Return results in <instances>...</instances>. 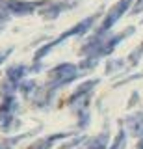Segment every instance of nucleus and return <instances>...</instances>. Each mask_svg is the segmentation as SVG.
<instances>
[{
    "mask_svg": "<svg viewBox=\"0 0 143 149\" xmlns=\"http://www.w3.org/2000/svg\"><path fill=\"white\" fill-rule=\"evenodd\" d=\"M8 19V9H4V8H0V22H4Z\"/></svg>",
    "mask_w": 143,
    "mask_h": 149,
    "instance_id": "dca6fc26",
    "label": "nucleus"
},
{
    "mask_svg": "<svg viewBox=\"0 0 143 149\" xmlns=\"http://www.w3.org/2000/svg\"><path fill=\"white\" fill-rule=\"evenodd\" d=\"M65 134H54V136H48L47 140H37V142H34L28 149H48L52 146L54 142H58V140H61Z\"/></svg>",
    "mask_w": 143,
    "mask_h": 149,
    "instance_id": "6e6552de",
    "label": "nucleus"
},
{
    "mask_svg": "<svg viewBox=\"0 0 143 149\" xmlns=\"http://www.w3.org/2000/svg\"><path fill=\"white\" fill-rule=\"evenodd\" d=\"M106 142H108V132H102L97 140L89 143V147L87 149H106Z\"/></svg>",
    "mask_w": 143,
    "mask_h": 149,
    "instance_id": "9b49d317",
    "label": "nucleus"
},
{
    "mask_svg": "<svg viewBox=\"0 0 143 149\" xmlns=\"http://www.w3.org/2000/svg\"><path fill=\"white\" fill-rule=\"evenodd\" d=\"M0 149H10V147H8L6 143H0Z\"/></svg>",
    "mask_w": 143,
    "mask_h": 149,
    "instance_id": "a211bd4d",
    "label": "nucleus"
},
{
    "mask_svg": "<svg viewBox=\"0 0 143 149\" xmlns=\"http://www.w3.org/2000/svg\"><path fill=\"white\" fill-rule=\"evenodd\" d=\"M97 84H99V80H87V82L82 84V86H78V88H76V91L71 95L69 102H71V104H76V101H78V99H82V97H86L87 93H89V91L97 86Z\"/></svg>",
    "mask_w": 143,
    "mask_h": 149,
    "instance_id": "0eeeda50",
    "label": "nucleus"
},
{
    "mask_svg": "<svg viewBox=\"0 0 143 149\" xmlns=\"http://www.w3.org/2000/svg\"><path fill=\"white\" fill-rule=\"evenodd\" d=\"M76 65L73 63H61L58 67H54L50 71V82H48V88H59L63 84H69L71 80L76 78Z\"/></svg>",
    "mask_w": 143,
    "mask_h": 149,
    "instance_id": "f03ea898",
    "label": "nucleus"
},
{
    "mask_svg": "<svg viewBox=\"0 0 143 149\" xmlns=\"http://www.w3.org/2000/svg\"><path fill=\"white\" fill-rule=\"evenodd\" d=\"M93 21H95V17H87L86 21L78 22V24H76V26H73L71 30L63 32V34L59 36L58 39H54V41H50V43H47L45 47H41V49L37 50V52H35V56H34V58H35V60H41L43 56H47V54H48V52H50V50H52L56 45L63 43V41H65L67 37H73V36H78V34H84V32H87V30H89V26L93 24Z\"/></svg>",
    "mask_w": 143,
    "mask_h": 149,
    "instance_id": "f257e3e1",
    "label": "nucleus"
},
{
    "mask_svg": "<svg viewBox=\"0 0 143 149\" xmlns=\"http://www.w3.org/2000/svg\"><path fill=\"white\" fill-rule=\"evenodd\" d=\"M26 74V67L24 65H13V67H10L8 69V78H10L11 82H19L22 77Z\"/></svg>",
    "mask_w": 143,
    "mask_h": 149,
    "instance_id": "1a4fd4ad",
    "label": "nucleus"
},
{
    "mask_svg": "<svg viewBox=\"0 0 143 149\" xmlns=\"http://www.w3.org/2000/svg\"><path fill=\"white\" fill-rule=\"evenodd\" d=\"M63 8H65V4H56V6H50L47 9H41V15L45 19H54V17H58V13L61 11Z\"/></svg>",
    "mask_w": 143,
    "mask_h": 149,
    "instance_id": "9d476101",
    "label": "nucleus"
},
{
    "mask_svg": "<svg viewBox=\"0 0 143 149\" xmlns=\"http://www.w3.org/2000/svg\"><path fill=\"white\" fill-rule=\"evenodd\" d=\"M124 143H126V134H124V130H119V134L113 140V146L110 149H124Z\"/></svg>",
    "mask_w": 143,
    "mask_h": 149,
    "instance_id": "f8f14e48",
    "label": "nucleus"
},
{
    "mask_svg": "<svg viewBox=\"0 0 143 149\" xmlns=\"http://www.w3.org/2000/svg\"><path fill=\"white\" fill-rule=\"evenodd\" d=\"M126 125H128V132H130L134 138L143 136V114L141 112H136V114L128 116Z\"/></svg>",
    "mask_w": 143,
    "mask_h": 149,
    "instance_id": "423d86ee",
    "label": "nucleus"
},
{
    "mask_svg": "<svg viewBox=\"0 0 143 149\" xmlns=\"http://www.w3.org/2000/svg\"><path fill=\"white\" fill-rule=\"evenodd\" d=\"M121 65H123V62H121V60H117V62H110V63H108V69H106V71H108V73H112L113 69L121 67Z\"/></svg>",
    "mask_w": 143,
    "mask_h": 149,
    "instance_id": "4468645a",
    "label": "nucleus"
},
{
    "mask_svg": "<svg viewBox=\"0 0 143 149\" xmlns=\"http://www.w3.org/2000/svg\"><path fill=\"white\" fill-rule=\"evenodd\" d=\"M11 54V49H6V50H0V63L4 62V60L8 58V56Z\"/></svg>",
    "mask_w": 143,
    "mask_h": 149,
    "instance_id": "2eb2a0df",
    "label": "nucleus"
},
{
    "mask_svg": "<svg viewBox=\"0 0 143 149\" xmlns=\"http://www.w3.org/2000/svg\"><path fill=\"white\" fill-rule=\"evenodd\" d=\"M140 149H143V140H141V143H140Z\"/></svg>",
    "mask_w": 143,
    "mask_h": 149,
    "instance_id": "6ab92c4d",
    "label": "nucleus"
},
{
    "mask_svg": "<svg viewBox=\"0 0 143 149\" xmlns=\"http://www.w3.org/2000/svg\"><path fill=\"white\" fill-rule=\"evenodd\" d=\"M45 2H21V0H6V9L13 15H30Z\"/></svg>",
    "mask_w": 143,
    "mask_h": 149,
    "instance_id": "39448f33",
    "label": "nucleus"
},
{
    "mask_svg": "<svg viewBox=\"0 0 143 149\" xmlns=\"http://www.w3.org/2000/svg\"><path fill=\"white\" fill-rule=\"evenodd\" d=\"M141 9H143V0H137V4H136V8H134V9H132V11H134V13H140V11H141Z\"/></svg>",
    "mask_w": 143,
    "mask_h": 149,
    "instance_id": "f3484780",
    "label": "nucleus"
},
{
    "mask_svg": "<svg viewBox=\"0 0 143 149\" xmlns=\"http://www.w3.org/2000/svg\"><path fill=\"white\" fill-rule=\"evenodd\" d=\"M17 101L15 97L10 95L4 99V102L0 104V130H10L13 118H15V112H17Z\"/></svg>",
    "mask_w": 143,
    "mask_h": 149,
    "instance_id": "7ed1b4c3",
    "label": "nucleus"
},
{
    "mask_svg": "<svg viewBox=\"0 0 143 149\" xmlns=\"http://www.w3.org/2000/svg\"><path fill=\"white\" fill-rule=\"evenodd\" d=\"M130 4H132V0H119V2L112 8V11L106 15V19L102 21V24H100V28H99V32H97V34H106V32H108L110 28H112L115 22L119 21V17L124 15V11L130 8Z\"/></svg>",
    "mask_w": 143,
    "mask_h": 149,
    "instance_id": "20e7f679",
    "label": "nucleus"
},
{
    "mask_svg": "<svg viewBox=\"0 0 143 149\" xmlns=\"http://www.w3.org/2000/svg\"><path fill=\"white\" fill-rule=\"evenodd\" d=\"M34 88H35V82H34V80H26V82L21 86V91L24 93V95H30Z\"/></svg>",
    "mask_w": 143,
    "mask_h": 149,
    "instance_id": "ddd939ff",
    "label": "nucleus"
}]
</instances>
